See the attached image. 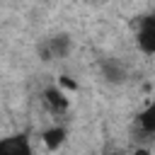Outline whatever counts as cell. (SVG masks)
<instances>
[{"label":"cell","mask_w":155,"mask_h":155,"mask_svg":"<svg viewBox=\"0 0 155 155\" xmlns=\"http://www.w3.org/2000/svg\"><path fill=\"white\" fill-rule=\"evenodd\" d=\"M138 48L148 56H155V10L148 12L140 22H138V34H136Z\"/></svg>","instance_id":"1"},{"label":"cell","mask_w":155,"mask_h":155,"mask_svg":"<svg viewBox=\"0 0 155 155\" xmlns=\"http://www.w3.org/2000/svg\"><path fill=\"white\" fill-rule=\"evenodd\" d=\"M0 155H34L27 133H12L0 138Z\"/></svg>","instance_id":"2"},{"label":"cell","mask_w":155,"mask_h":155,"mask_svg":"<svg viewBox=\"0 0 155 155\" xmlns=\"http://www.w3.org/2000/svg\"><path fill=\"white\" fill-rule=\"evenodd\" d=\"M44 102H46V107H48L53 114H63V111H68V107H70V99L65 97V92H63L58 85H51V87L44 90Z\"/></svg>","instance_id":"3"},{"label":"cell","mask_w":155,"mask_h":155,"mask_svg":"<svg viewBox=\"0 0 155 155\" xmlns=\"http://www.w3.org/2000/svg\"><path fill=\"white\" fill-rule=\"evenodd\" d=\"M99 68H102L104 80L111 82V85H121V82L126 80V70H124V65H121L116 58H104V61L99 63Z\"/></svg>","instance_id":"4"},{"label":"cell","mask_w":155,"mask_h":155,"mask_svg":"<svg viewBox=\"0 0 155 155\" xmlns=\"http://www.w3.org/2000/svg\"><path fill=\"white\" fill-rule=\"evenodd\" d=\"M65 138H68V131L63 128V126H51V128H46L44 133H41V140H44V145H46V150H51V153H56L63 143H65Z\"/></svg>","instance_id":"5"},{"label":"cell","mask_w":155,"mask_h":155,"mask_svg":"<svg viewBox=\"0 0 155 155\" xmlns=\"http://www.w3.org/2000/svg\"><path fill=\"white\" fill-rule=\"evenodd\" d=\"M70 46H73V41H70L68 34H56L46 41V48H48L51 58H65L70 53Z\"/></svg>","instance_id":"6"},{"label":"cell","mask_w":155,"mask_h":155,"mask_svg":"<svg viewBox=\"0 0 155 155\" xmlns=\"http://www.w3.org/2000/svg\"><path fill=\"white\" fill-rule=\"evenodd\" d=\"M138 126L145 136H155V99L138 114Z\"/></svg>","instance_id":"7"},{"label":"cell","mask_w":155,"mask_h":155,"mask_svg":"<svg viewBox=\"0 0 155 155\" xmlns=\"http://www.w3.org/2000/svg\"><path fill=\"white\" fill-rule=\"evenodd\" d=\"M58 87H61V90H63V87H65V90H78V82H73L68 75H63V78L58 80Z\"/></svg>","instance_id":"8"},{"label":"cell","mask_w":155,"mask_h":155,"mask_svg":"<svg viewBox=\"0 0 155 155\" xmlns=\"http://www.w3.org/2000/svg\"><path fill=\"white\" fill-rule=\"evenodd\" d=\"M133 155H150V150H148V148H138Z\"/></svg>","instance_id":"9"},{"label":"cell","mask_w":155,"mask_h":155,"mask_svg":"<svg viewBox=\"0 0 155 155\" xmlns=\"http://www.w3.org/2000/svg\"><path fill=\"white\" fill-rule=\"evenodd\" d=\"M109 155H124V153H121V150H116V153H109Z\"/></svg>","instance_id":"10"}]
</instances>
